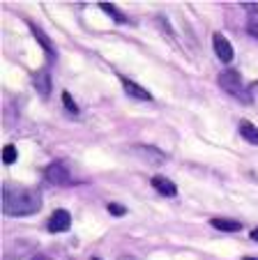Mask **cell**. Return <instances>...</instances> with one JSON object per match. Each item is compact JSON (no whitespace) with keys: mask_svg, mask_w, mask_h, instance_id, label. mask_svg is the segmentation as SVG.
Returning a JSON list of instances; mask_svg holds the SVG:
<instances>
[{"mask_svg":"<svg viewBox=\"0 0 258 260\" xmlns=\"http://www.w3.org/2000/svg\"><path fill=\"white\" fill-rule=\"evenodd\" d=\"M42 207V193L33 187L5 184L3 187V212L7 216H30Z\"/></svg>","mask_w":258,"mask_h":260,"instance_id":"cell-1","label":"cell"},{"mask_svg":"<svg viewBox=\"0 0 258 260\" xmlns=\"http://www.w3.org/2000/svg\"><path fill=\"white\" fill-rule=\"evenodd\" d=\"M219 85H221V90H226V94L235 97L238 102H242V104H251L253 102L251 90L244 85L242 76H240L235 69H226V72L219 74Z\"/></svg>","mask_w":258,"mask_h":260,"instance_id":"cell-2","label":"cell"},{"mask_svg":"<svg viewBox=\"0 0 258 260\" xmlns=\"http://www.w3.org/2000/svg\"><path fill=\"white\" fill-rule=\"evenodd\" d=\"M44 177H46V182H51V184H55V187H63V184H72L74 182L72 171L67 168V164L65 161L49 164L46 171H44Z\"/></svg>","mask_w":258,"mask_h":260,"instance_id":"cell-3","label":"cell"},{"mask_svg":"<svg viewBox=\"0 0 258 260\" xmlns=\"http://www.w3.org/2000/svg\"><path fill=\"white\" fill-rule=\"evenodd\" d=\"M212 46H214V53H217V58H219L221 62H231V60H233V46H231V42L226 40L221 32L212 35Z\"/></svg>","mask_w":258,"mask_h":260,"instance_id":"cell-4","label":"cell"},{"mask_svg":"<svg viewBox=\"0 0 258 260\" xmlns=\"http://www.w3.org/2000/svg\"><path fill=\"white\" fill-rule=\"evenodd\" d=\"M46 226H49L51 233H67L69 226H72V216H69L67 210H55Z\"/></svg>","mask_w":258,"mask_h":260,"instance_id":"cell-5","label":"cell"},{"mask_svg":"<svg viewBox=\"0 0 258 260\" xmlns=\"http://www.w3.org/2000/svg\"><path fill=\"white\" fill-rule=\"evenodd\" d=\"M122 88H125L127 97H132V99H141V102H152V94L148 92L146 88H141L138 83H134V81L122 79Z\"/></svg>","mask_w":258,"mask_h":260,"instance_id":"cell-6","label":"cell"},{"mask_svg":"<svg viewBox=\"0 0 258 260\" xmlns=\"http://www.w3.org/2000/svg\"><path fill=\"white\" fill-rule=\"evenodd\" d=\"M152 189H157L161 196H176V193H178V187L168 180V177H164V175H155V177H152Z\"/></svg>","mask_w":258,"mask_h":260,"instance_id":"cell-7","label":"cell"},{"mask_svg":"<svg viewBox=\"0 0 258 260\" xmlns=\"http://www.w3.org/2000/svg\"><path fill=\"white\" fill-rule=\"evenodd\" d=\"M30 30H33L35 40L39 42V46H42V49L46 51V55H49V58L53 60V58H55V46H53V42L49 40V35H46V32H42V30H39L37 25H30Z\"/></svg>","mask_w":258,"mask_h":260,"instance_id":"cell-8","label":"cell"},{"mask_svg":"<svg viewBox=\"0 0 258 260\" xmlns=\"http://www.w3.org/2000/svg\"><path fill=\"white\" fill-rule=\"evenodd\" d=\"M35 88L42 97H49L51 94V76L49 72H37L35 74Z\"/></svg>","mask_w":258,"mask_h":260,"instance_id":"cell-9","label":"cell"},{"mask_svg":"<svg viewBox=\"0 0 258 260\" xmlns=\"http://www.w3.org/2000/svg\"><path fill=\"white\" fill-rule=\"evenodd\" d=\"M134 150H136L138 154H143V157H148L150 161H157V164L166 161V154H164V152H159L157 147H150V145H136Z\"/></svg>","mask_w":258,"mask_h":260,"instance_id":"cell-10","label":"cell"},{"mask_svg":"<svg viewBox=\"0 0 258 260\" xmlns=\"http://www.w3.org/2000/svg\"><path fill=\"white\" fill-rule=\"evenodd\" d=\"M210 226H214L217 231H226V233H238L242 228L240 221H233V219H212L210 221Z\"/></svg>","mask_w":258,"mask_h":260,"instance_id":"cell-11","label":"cell"},{"mask_svg":"<svg viewBox=\"0 0 258 260\" xmlns=\"http://www.w3.org/2000/svg\"><path fill=\"white\" fill-rule=\"evenodd\" d=\"M240 136L244 138L247 143H251V145H258V127H253L251 122H240Z\"/></svg>","mask_w":258,"mask_h":260,"instance_id":"cell-12","label":"cell"},{"mask_svg":"<svg viewBox=\"0 0 258 260\" xmlns=\"http://www.w3.org/2000/svg\"><path fill=\"white\" fill-rule=\"evenodd\" d=\"M99 7H102V10H104V12H106V14H108V16H111V19H116V21H118V23H127V16H125V14H122V12H120V10H118V7H113V5H111V3H99Z\"/></svg>","mask_w":258,"mask_h":260,"instance_id":"cell-13","label":"cell"},{"mask_svg":"<svg viewBox=\"0 0 258 260\" xmlns=\"http://www.w3.org/2000/svg\"><path fill=\"white\" fill-rule=\"evenodd\" d=\"M3 161H5V164H14L16 161V147L14 145H5V147H3Z\"/></svg>","mask_w":258,"mask_h":260,"instance_id":"cell-14","label":"cell"},{"mask_svg":"<svg viewBox=\"0 0 258 260\" xmlns=\"http://www.w3.org/2000/svg\"><path fill=\"white\" fill-rule=\"evenodd\" d=\"M63 104H65V108H67L72 115H78V106L74 104V99H72V94L69 92H63Z\"/></svg>","mask_w":258,"mask_h":260,"instance_id":"cell-15","label":"cell"},{"mask_svg":"<svg viewBox=\"0 0 258 260\" xmlns=\"http://www.w3.org/2000/svg\"><path fill=\"white\" fill-rule=\"evenodd\" d=\"M108 212H111L113 216H122V214H127V207L118 205V203H111V205H108Z\"/></svg>","mask_w":258,"mask_h":260,"instance_id":"cell-16","label":"cell"},{"mask_svg":"<svg viewBox=\"0 0 258 260\" xmlns=\"http://www.w3.org/2000/svg\"><path fill=\"white\" fill-rule=\"evenodd\" d=\"M249 30H251L253 35H258V10L251 12V16H249Z\"/></svg>","mask_w":258,"mask_h":260,"instance_id":"cell-17","label":"cell"},{"mask_svg":"<svg viewBox=\"0 0 258 260\" xmlns=\"http://www.w3.org/2000/svg\"><path fill=\"white\" fill-rule=\"evenodd\" d=\"M251 240L258 242V228H256V231H251Z\"/></svg>","mask_w":258,"mask_h":260,"instance_id":"cell-18","label":"cell"},{"mask_svg":"<svg viewBox=\"0 0 258 260\" xmlns=\"http://www.w3.org/2000/svg\"><path fill=\"white\" fill-rule=\"evenodd\" d=\"M33 260H51V258H46V255H35Z\"/></svg>","mask_w":258,"mask_h":260,"instance_id":"cell-19","label":"cell"},{"mask_svg":"<svg viewBox=\"0 0 258 260\" xmlns=\"http://www.w3.org/2000/svg\"><path fill=\"white\" fill-rule=\"evenodd\" d=\"M244 260H258V258H244Z\"/></svg>","mask_w":258,"mask_h":260,"instance_id":"cell-20","label":"cell"},{"mask_svg":"<svg viewBox=\"0 0 258 260\" xmlns=\"http://www.w3.org/2000/svg\"><path fill=\"white\" fill-rule=\"evenodd\" d=\"M95 260H97V258H95Z\"/></svg>","mask_w":258,"mask_h":260,"instance_id":"cell-21","label":"cell"}]
</instances>
